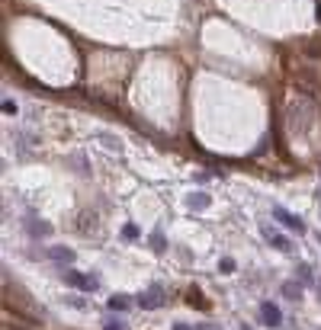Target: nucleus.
Listing matches in <instances>:
<instances>
[{
	"label": "nucleus",
	"instance_id": "obj_1",
	"mask_svg": "<svg viewBox=\"0 0 321 330\" xmlns=\"http://www.w3.org/2000/svg\"><path fill=\"white\" fill-rule=\"evenodd\" d=\"M65 282L71 289H77V292H87V295H93V292L100 289V279L93 273H77V270H68L65 273Z\"/></svg>",
	"mask_w": 321,
	"mask_h": 330
},
{
	"label": "nucleus",
	"instance_id": "obj_2",
	"mask_svg": "<svg viewBox=\"0 0 321 330\" xmlns=\"http://www.w3.org/2000/svg\"><path fill=\"white\" fill-rule=\"evenodd\" d=\"M260 234H264V240L270 244L273 250H280V253H286V256H295V247H292V240H289L286 234H280L276 228H270V225H264V228H260Z\"/></svg>",
	"mask_w": 321,
	"mask_h": 330
},
{
	"label": "nucleus",
	"instance_id": "obj_3",
	"mask_svg": "<svg viewBox=\"0 0 321 330\" xmlns=\"http://www.w3.org/2000/svg\"><path fill=\"white\" fill-rule=\"evenodd\" d=\"M164 298H167V295H164V289L161 285H151V289H145V292H138V295H135V304H138V308H145V311H154V308H161V304H164Z\"/></svg>",
	"mask_w": 321,
	"mask_h": 330
},
{
	"label": "nucleus",
	"instance_id": "obj_4",
	"mask_svg": "<svg viewBox=\"0 0 321 330\" xmlns=\"http://www.w3.org/2000/svg\"><path fill=\"white\" fill-rule=\"evenodd\" d=\"M273 218H276L283 228H289L292 234H308V228H305L302 218H299V215H292V212H286L283 205H276V209H273Z\"/></svg>",
	"mask_w": 321,
	"mask_h": 330
},
{
	"label": "nucleus",
	"instance_id": "obj_5",
	"mask_svg": "<svg viewBox=\"0 0 321 330\" xmlns=\"http://www.w3.org/2000/svg\"><path fill=\"white\" fill-rule=\"evenodd\" d=\"M260 321L267 327H283V308L276 301H260Z\"/></svg>",
	"mask_w": 321,
	"mask_h": 330
},
{
	"label": "nucleus",
	"instance_id": "obj_6",
	"mask_svg": "<svg viewBox=\"0 0 321 330\" xmlns=\"http://www.w3.org/2000/svg\"><path fill=\"white\" fill-rule=\"evenodd\" d=\"M45 256H49L52 263H74V250L65 247V244H55V247L45 250Z\"/></svg>",
	"mask_w": 321,
	"mask_h": 330
},
{
	"label": "nucleus",
	"instance_id": "obj_7",
	"mask_svg": "<svg viewBox=\"0 0 321 330\" xmlns=\"http://www.w3.org/2000/svg\"><path fill=\"white\" fill-rule=\"evenodd\" d=\"M135 304V298L132 295H110V301H106V308H110L113 314H122V311H129Z\"/></svg>",
	"mask_w": 321,
	"mask_h": 330
},
{
	"label": "nucleus",
	"instance_id": "obj_8",
	"mask_svg": "<svg viewBox=\"0 0 321 330\" xmlns=\"http://www.w3.org/2000/svg\"><path fill=\"white\" fill-rule=\"evenodd\" d=\"M280 295H283V298H289V301L302 298V282H283V285H280Z\"/></svg>",
	"mask_w": 321,
	"mask_h": 330
},
{
	"label": "nucleus",
	"instance_id": "obj_9",
	"mask_svg": "<svg viewBox=\"0 0 321 330\" xmlns=\"http://www.w3.org/2000/svg\"><path fill=\"white\" fill-rule=\"evenodd\" d=\"M295 276H299V282H302V285H318V282H315V273H312V266H305V263H299V266H295Z\"/></svg>",
	"mask_w": 321,
	"mask_h": 330
},
{
	"label": "nucleus",
	"instance_id": "obj_10",
	"mask_svg": "<svg viewBox=\"0 0 321 330\" xmlns=\"http://www.w3.org/2000/svg\"><path fill=\"white\" fill-rule=\"evenodd\" d=\"M119 237H122V240H138V237H141V231H138V225H135V222H125V225H122V231H119Z\"/></svg>",
	"mask_w": 321,
	"mask_h": 330
},
{
	"label": "nucleus",
	"instance_id": "obj_11",
	"mask_svg": "<svg viewBox=\"0 0 321 330\" xmlns=\"http://www.w3.org/2000/svg\"><path fill=\"white\" fill-rule=\"evenodd\" d=\"M148 244H151V250H154V253H164V250H167V237H164V231H154Z\"/></svg>",
	"mask_w": 321,
	"mask_h": 330
},
{
	"label": "nucleus",
	"instance_id": "obj_12",
	"mask_svg": "<svg viewBox=\"0 0 321 330\" xmlns=\"http://www.w3.org/2000/svg\"><path fill=\"white\" fill-rule=\"evenodd\" d=\"M186 202L193 205V209H206V205H209V195H206V192H193Z\"/></svg>",
	"mask_w": 321,
	"mask_h": 330
},
{
	"label": "nucleus",
	"instance_id": "obj_13",
	"mask_svg": "<svg viewBox=\"0 0 321 330\" xmlns=\"http://www.w3.org/2000/svg\"><path fill=\"white\" fill-rule=\"evenodd\" d=\"M234 270H238L234 260H228V256H222V260H219V273H234Z\"/></svg>",
	"mask_w": 321,
	"mask_h": 330
},
{
	"label": "nucleus",
	"instance_id": "obj_14",
	"mask_svg": "<svg viewBox=\"0 0 321 330\" xmlns=\"http://www.w3.org/2000/svg\"><path fill=\"white\" fill-rule=\"evenodd\" d=\"M103 330H129V324L116 321V317H110V321H103Z\"/></svg>",
	"mask_w": 321,
	"mask_h": 330
},
{
	"label": "nucleus",
	"instance_id": "obj_15",
	"mask_svg": "<svg viewBox=\"0 0 321 330\" xmlns=\"http://www.w3.org/2000/svg\"><path fill=\"white\" fill-rule=\"evenodd\" d=\"M65 304H71V308H77V311H84V308H87V301H84V298H74V295H68V298H65Z\"/></svg>",
	"mask_w": 321,
	"mask_h": 330
},
{
	"label": "nucleus",
	"instance_id": "obj_16",
	"mask_svg": "<svg viewBox=\"0 0 321 330\" xmlns=\"http://www.w3.org/2000/svg\"><path fill=\"white\" fill-rule=\"evenodd\" d=\"M4 113H7V116H13V113H16V103H13V100H7V103H4Z\"/></svg>",
	"mask_w": 321,
	"mask_h": 330
},
{
	"label": "nucleus",
	"instance_id": "obj_17",
	"mask_svg": "<svg viewBox=\"0 0 321 330\" xmlns=\"http://www.w3.org/2000/svg\"><path fill=\"white\" fill-rule=\"evenodd\" d=\"M100 141H103V144H110L113 151H119V141H116V138H110V135H106V138H100Z\"/></svg>",
	"mask_w": 321,
	"mask_h": 330
},
{
	"label": "nucleus",
	"instance_id": "obj_18",
	"mask_svg": "<svg viewBox=\"0 0 321 330\" xmlns=\"http://www.w3.org/2000/svg\"><path fill=\"white\" fill-rule=\"evenodd\" d=\"M174 330H196V327H193V324H186V321H177V324H174Z\"/></svg>",
	"mask_w": 321,
	"mask_h": 330
},
{
	"label": "nucleus",
	"instance_id": "obj_19",
	"mask_svg": "<svg viewBox=\"0 0 321 330\" xmlns=\"http://www.w3.org/2000/svg\"><path fill=\"white\" fill-rule=\"evenodd\" d=\"M196 330H225V327H219V324H199Z\"/></svg>",
	"mask_w": 321,
	"mask_h": 330
},
{
	"label": "nucleus",
	"instance_id": "obj_20",
	"mask_svg": "<svg viewBox=\"0 0 321 330\" xmlns=\"http://www.w3.org/2000/svg\"><path fill=\"white\" fill-rule=\"evenodd\" d=\"M241 330H254V327H251V324H241Z\"/></svg>",
	"mask_w": 321,
	"mask_h": 330
},
{
	"label": "nucleus",
	"instance_id": "obj_21",
	"mask_svg": "<svg viewBox=\"0 0 321 330\" xmlns=\"http://www.w3.org/2000/svg\"><path fill=\"white\" fill-rule=\"evenodd\" d=\"M318 295H321V279H318Z\"/></svg>",
	"mask_w": 321,
	"mask_h": 330
},
{
	"label": "nucleus",
	"instance_id": "obj_22",
	"mask_svg": "<svg viewBox=\"0 0 321 330\" xmlns=\"http://www.w3.org/2000/svg\"><path fill=\"white\" fill-rule=\"evenodd\" d=\"M318 244H321V234H318Z\"/></svg>",
	"mask_w": 321,
	"mask_h": 330
}]
</instances>
